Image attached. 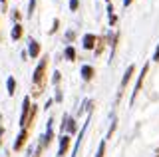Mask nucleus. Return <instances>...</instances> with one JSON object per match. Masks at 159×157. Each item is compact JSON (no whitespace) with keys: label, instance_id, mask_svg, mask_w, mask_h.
Here are the masks:
<instances>
[{"label":"nucleus","instance_id":"4be33fe9","mask_svg":"<svg viewBox=\"0 0 159 157\" xmlns=\"http://www.w3.org/2000/svg\"><path fill=\"white\" fill-rule=\"evenodd\" d=\"M2 133L4 129H2V115H0V147H2Z\"/></svg>","mask_w":159,"mask_h":157},{"label":"nucleus","instance_id":"4468645a","mask_svg":"<svg viewBox=\"0 0 159 157\" xmlns=\"http://www.w3.org/2000/svg\"><path fill=\"white\" fill-rule=\"evenodd\" d=\"M103 46H106V38H99L98 36V42H96V48H93V50H96V56H99V54L103 52Z\"/></svg>","mask_w":159,"mask_h":157},{"label":"nucleus","instance_id":"20e7f679","mask_svg":"<svg viewBox=\"0 0 159 157\" xmlns=\"http://www.w3.org/2000/svg\"><path fill=\"white\" fill-rule=\"evenodd\" d=\"M30 110H32V101H30V96H26L22 100V114H20V129L26 127V121H28V115H30Z\"/></svg>","mask_w":159,"mask_h":157},{"label":"nucleus","instance_id":"a878e982","mask_svg":"<svg viewBox=\"0 0 159 157\" xmlns=\"http://www.w3.org/2000/svg\"><path fill=\"white\" fill-rule=\"evenodd\" d=\"M131 2H133V0H123V6L127 8V6H129V4H131Z\"/></svg>","mask_w":159,"mask_h":157},{"label":"nucleus","instance_id":"423d86ee","mask_svg":"<svg viewBox=\"0 0 159 157\" xmlns=\"http://www.w3.org/2000/svg\"><path fill=\"white\" fill-rule=\"evenodd\" d=\"M70 145H72V137H70L68 133H62V137H60V147H58V155L56 157H64L68 153Z\"/></svg>","mask_w":159,"mask_h":157},{"label":"nucleus","instance_id":"2eb2a0df","mask_svg":"<svg viewBox=\"0 0 159 157\" xmlns=\"http://www.w3.org/2000/svg\"><path fill=\"white\" fill-rule=\"evenodd\" d=\"M107 18H109V24H111V26H116L117 16L113 14V6H111V4H107Z\"/></svg>","mask_w":159,"mask_h":157},{"label":"nucleus","instance_id":"b1692460","mask_svg":"<svg viewBox=\"0 0 159 157\" xmlns=\"http://www.w3.org/2000/svg\"><path fill=\"white\" fill-rule=\"evenodd\" d=\"M66 38H68V40H70V42H72V40H74V38H76V34H74L72 30H70V32L66 34Z\"/></svg>","mask_w":159,"mask_h":157},{"label":"nucleus","instance_id":"f8f14e48","mask_svg":"<svg viewBox=\"0 0 159 157\" xmlns=\"http://www.w3.org/2000/svg\"><path fill=\"white\" fill-rule=\"evenodd\" d=\"M6 87H8V96H14V94H16V80H14L12 76L6 80Z\"/></svg>","mask_w":159,"mask_h":157},{"label":"nucleus","instance_id":"aec40b11","mask_svg":"<svg viewBox=\"0 0 159 157\" xmlns=\"http://www.w3.org/2000/svg\"><path fill=\"white\" fill-rule=\"evenodd\" d=\"M54 101H62V92H60V87H56V97H54Z\"/></svg>","mask_w":159,"mask_h":157},{"label":"nucleus","instance_id":"f03ea898","mask_svg":"<svg viewBox=\"0 0 159 157\" xmlns=\"http://www.w3.org/2000/svg\"><path fill=\"white\" fill-rule=\"evenodd\" d=\"M133 72H135V66L133 64H129L127 66V70L125 74H123V78H121V84H119V90H117V96H116V101L121 100V96H123V92H125V86L129 84V80H131V76H133Z\"/></svg>","mask_w":159,"mask_h":157},{"label":"nucleus","instance_id":"5701e85b","mask_svg":"<svg viewBox=\"0 0 159 157\" xmlns=\"http://www.w3.org/2000/svg\"><path fill=\"white\" fill-rule=\"evenodd\" d=\"M153 60L159 62V44H157V48H155V54H153Z\"/></svg>","mask_w":159,"mask_h":157},{"label":"nucleus","instance_id":"cd10ccee","mask_svg":"<svg viewBox=\"0 0 159 157\" xmlns=\"http://www.w3.org/2000/svg\"><path fill=\"white\" fill-rule=\"evenodd\" d=\"M155 153H157V155H159V147H157V149H155Z\"/></svg>","mask_w":159,"mask_h":157},{"label":"nucleus","instance_id":"dca6fc26","mask_svg":"<svg viewBox=\"0 0 159 157\" xmlns=\"http://www.w3.org/2000/svg\"><path fill=\"white\" fill-rule=\"evenodd\" d=\"M96 157H106V139L99 141V147H98V153Z\"/></svg>","mask_w":159,"mask_h":157},{"label":"nucleus","instance_id":"f3484780","mask_svg":"<svg viewBox=\"0 0 159 157\" xmlns=\"http://www.w3.org/2000/svg\"><path fill=\"white\" fill-rule=\"evenodd\" d=\"M34 8H36V0H30V2H28V18H32Z\"/></svg>","mask_w":159,"mask_h":157},{"label":"nucleus","instance_id":"0eeeda50","mask_svg":"<svg viewBox=\"0 0 159 157\" xmlns=\"http://www.w3.org/2000/svg\"><path fill=\"white\" fill-rule=\"evenodd\" d=\"M64 127L68 129V135H72V133H76L78 131V121L74 119V117H64V121H62V133H64Z\"/></svg>","mask_w":159,"mask_h":157},{"label":"nucleus","instance_id":"9b49d317","mask_svg":"<svg viewBox=\"0 0 159 157\" xmlns=\"http://www.w3.org/2000/svg\"><path fill=\"white\" fill-rule=\"evenodd\" d=\"M22 34H24V30H22V24H20V22H16V24L12 26V32H10V38H12V40L16 42V40H20V38H22Z\"/></svg>","mask_w":159,"mask_h":157},{"label":"nucleus","instance_id":"a211bd4d","mask_svg":"<svg viewBox=\"0 0 159 157\" xmlns=\"http://www.w3.org/2000/svg\"><path fill=\"white\" fill-rule=\"evenodd\" d=\"M58 28H60V20L56 18V20H54V24H52V28H50V34H56Z\"/></svg>","mask_w":159,"mask_h":157},{"label":"nucleus","instance_id":"39448f33","mask_svg":"<svg viewBox=\"0 0 159 157\" xmlns=\"http://www.w3.org/2000/svg\"><path fill=\"white\" fill-rule=\"evenodd\" d=\"M28 137H30V129H28V127H22L20 133L16 135V139H14V151L24 149V145L28 143Z\"/></svg>","mask_w":159,"mask_h":157},{"label":"nucleus","instance_id":"393cba45","mask_svg":"<svg viewBox=\"0 0 159 157\" xmlns=\"http://www.w3.org/2000/svg\"><path fill=\"white\" fill-rule=\"evenodd\" d=\"M12 16H14V20H16V22L20 20V12H18V10H16V12H14V14H12Z\"/></svg>","mask_w":159,"mask_h":157},{"label":"nucleus","instance_id":"9d476101","mask_svg":"<svg viewBox=\"0 0 159 157\" xmlns=\"http://www.w3.org/2000/svg\"><path fill=\"white\" fill-rule=\"evenodd\" d=\"M96 42H98L96 34H86V36L82 38V46L86 48V50H93V48H96Z\"/></svg>","mask_w":159,"mask_h":157},{"label":"nucleus","instance_id":"bb28decb","mask_svg":"<svg viewBox=\"0 0 159 157\" xmlns=\"http://www.w3.org/2000/svg\"><path fill=\"white\" fill-rule=\"evenodd\" d=\"M0 4H2V8H6V0H0Z\"/></svg>","mask_w":159,"mask_h":157},{"label":"nucleus","instance_id":"c85d7f7f","mask_svg":"<svg viewBox=\"0 0 159 157\" xmlns=\"http://www.w3.org/2000/svg\"><path fill=\"white\" fill-rule=\"evenodd\" d=\"M106 2H107V4H111V0H106Z\"/></svg>","mask_w":159,"mask_h":157},{"label":"nucleus","instance_id":"6e6552de","mask_svg":"<svg viewBox=\"0 0 159 157\" xmlns=\"http://www.w3.org/2000/svg\"><path fill=\"white\" fill-rule=\"evenodd\" d=\"M80 74H82L84 82H92V80H93V76H96V68L89 66V64H84V66L80 68Z\"/></svg>","mask_w":159,"mask_h":157},{"label":"nucleus","instance_id":"ddd939ff","mask_svg":"<svg viewBox=\"0 0 159 157\" xmlns=\"http://www.w3.org/2000/svg\"><path fill=\"white\" fill-rule=\"evenodd\" d=\"M64 56H66L68 62H74V60H76V50H74V46H66V50H64Z\"/></svg>","mask_w":159,"mask_h":157},{"label":"nucleus","instance_id":"1a4fd4ad","mask_svg":"<svg viewBox=\"0 0 159 157\" xmlns=\"http://www.w3.org/2000/svg\"><path fill=\"white\" fill-rule=\"evenodd\" d=\"M28 54H30L32 60H36V58L40 56V42L34 40V38H30V42H28Z\"/></svg>","mask_w":159,"mask_h":157},{"label":"nucleus","instance_id":"6ab92c4d","mask_svg":"<svg viewBox=\"0 0 159 157\" xmlns=\"http://www.w3.org/2000/svg\"><path fill=\"white\" fill-rule=\"evenodd\" d=\"M80 6V0H70V10H78Z\"/></svg>","mask_w":159,"mask_h":157},{"label":"nucleus","instance_id":"412c9836","mask_svg":"<svg viewBox=\"0 0 159 157\" xmlns=\"http://www.w3.org/2000/svg\"><path fill=\"white\" fill-rule=\"evenodd\" d=\"M60 76H62V74H60V72H54V84H60Z\"/></svg>","mask_w":159,"mask_h":157},{"label":"nucleus","instance_id":"c756f323","mask_svg":"<svg viewBox=\"0 0 159 157\" xmlns=\"http://www.w3.org/2000/svg\"><path fill=\"white\" fill-rule=\"evenodd\" d=\"M153 157H159V155H153Z\"/></svg>","mask_w":159,"mask_h":157},{"label":"nucleus","instance_id":"f257e3e1","mask_svg":"<svg viewBox=\"0 0 159 157\" xmlns=\"http://www.w3.org/2000/svg\"><path fill=\"white\" fill-rule=\"evenodd\" d=\"M48 62H50V58L42 56V60L38 62L36 70L32 74V96L34 97L42 96V92L46 90V86H48Z\"/></svg>","mask_w":159,"mask_h":157},{"label":"nucleus","instance_id":"7ed1b4c3","mask_svg":"<svg viewBox=\"0 0 159 157\" xmlns=\"http://www.w3.org/2000/svg\"><path fill=\"white\" fill-rule=\"evenodd\" d=\"M147 72H149V64H143V70H141V74H139V78L135 82V87H133V92H131V97H129V104L131 105H133V101H135V97L139 96V92H141V86H143V80H145Z\"/></svg>","mask_w":159,"mask_h":157}]
</instances>
